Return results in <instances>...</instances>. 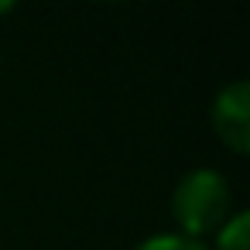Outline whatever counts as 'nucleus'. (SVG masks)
<instances>
[{
	"label": "nucleus",
	"instance_id": "39448f33",
	"mask_svg": "<svg viewBox=\"0 0 250 250\" xmlns=\"http://www.w3.org/2000/svg\"><path fill=\"white\" fill-rule=\"evenodd\" d=\"M11 11V4H4V0H0V14H7Z\"/></svg>",
	"mask_w": 250,
	"mask_h": 250
},
{
	"label": "nucleus",
	"instance_id": "20e7f679",
	"mask_svg": "<svg viewBox=\"0 0 250 250\" xmlns=\"http://www.w3.org/2000/svg\"><path fill=\"white\" fill-rule=\"evenodd\" d=\"M134 250H209V247H202V240H192L185 233H154Z\"/></svg>",
	"mask_w": 250,
	"mask_h": 250
},
{
	"label": "nucleus",
	"instance_id": "f03ea898",
	"mask_svg": "<svg viewBox=\"0 0 250 250\" xmlns=\"http://www.w3.org/2000/svg\"><path fill=\"white\" fill-rule=\"evenodd\" d=\"M212 127L223 144H229L236 154H247L250 147V89L243 79L219 89L212 103Z\"/></svg>",
	"mask_w": 250,
	"mask_h": 250
},
{
	"label": "nucleus",
	"instance_id": "f257e3e1",
	"mask_svg": "<svg viewBox=\"0 0 250 250\" xmlns=\"http://www.w3.org/2000/svg\"><path fill=\"white\" fill-rule=\"evenodd\" d=\"M171 212L192 240L216 233L229 219V182L212 168H192L171 192Z\"/></svg>",
	"mask_w": 250,
	"mask_h": 250
},
{
	"label": "nucleus",
	"instance_id": "7ed1b4c3",
	"mask_svg": "<svg viewBox=\"0 0 250 250\" xmlns=\"http://www.w3.org/2000/svg\"><path fill=\"white\" fill-rule=\"evenodd\" d=\"M216 247L219 250H250V216L247 212H233L216 229Z\"/></svg>",
	"mask_w": 250,
	"mask_h": 250
}]
</instances>
